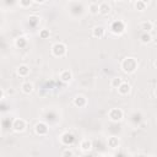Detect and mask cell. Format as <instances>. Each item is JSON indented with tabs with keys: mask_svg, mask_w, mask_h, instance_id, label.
Instances as JSON below:
<instances>
[{
	"mask_svg": "<svg viewBox=\"0 0 157 157\" xmlns=\"http://www.w3.org/2000/svg\"><path fill=\"white\" fill-rule=\"evenodd\" d=\"M88 12L91 15H98L99 13V2L92 1L88 4Z\"/></svg>",
	"mask_w": 157,
	"mask_h": 157,
	"instance_id": "obj_17",
	"label": "cell"
},
{
	"mask_svg": "<svg viewBox=\"0 0 157 157\" xmlns=\"http://www.w3.org/2000/svg\"><path fill=\"white\" fill-rule=\"evenodd\" d=\"M27 44H28V42H27V38H26V37H23V36H21V37H17V38L15 39V45H16L17 48H20V49H22V48H26V47H27Z\"/></svg>",
	"mask_w": 157,
	"mask_h": 157,
	"instance_id": "obj_19",
	"label": "cell"
},
{
	"mask_svg": "<svg viewBox=\"0 0 157 157\" xmlns=\"http://www.w3.org/2000/svg\"><path fill=\"white\" fill-rule=\"evenodd\" d=\"M134 7H135L136 11L144 12V11L146 10V7H147V2L144 1V0H137V1L134 2Z\"/></svg>",
	"mask_w": 157,
	"mask_h": 157,
	"instance_id": "obj_20",
	"label": "cell"
},
{
	"mask_svg": "<svg viewBox=\"0 0 157 157\" xmlns=\"http://www.w3.org/2000/svg\"><path fill=\"white\" fill-rule=\"evenodd\" d=\"M110 10H112V6H110V4H108L107 1H102V2H99V13L101 15H108L109 12H110Z\"/></svg>",
	"mask_w": 157,
	"mask_h": 157,
	"instance_id": "obj_15",
	"label": "cell"
},
{
	"mask_svg": "<svg viewBox=\"0 0 157 157\" xmlns=\"http://www.w3.org/2000/svg\"><path fill=\"white\" fill-rule=\"evenodd\" d=\"M59 78H60L61 82L69 83V82H71V80H72V72H71L70 70H63V71L59 74Z\"/></svg>",
	"mask_w": 157,
	"mask_h": 157,
	"instance_id": "obj_11",
	"label": "cell"
},
{
	"mask_svg": "<svg viewBox=\"0 0 157 157\" xmlns=\"http://www.w3.org/2000/svg\"><path fill=\"white\" fill-rule=\"evenodd\" d=\"M11 128L15 132H23L27 128V123L22 118H16V119H13V121L11 124Z\"/></svg>",
	"mask_w": 157,
	"mask_h": 157,
	"instance_id": "obj_5",
	"label": "cell"
},
{
	"mask_svg": "<svg viewBox=\"0 0 157 157\" xmlns=\"http://www.w3.org/2000/svg\"><path fill=\"white\" fill-rule=\"evenodd\" d=\"M67 53V47L65 43L63 42H56L52 45V54L55 56V58H63L65 56Z\"/></svg>",
	"mask_w": 157,
	"mask_h": 157,
	"instance_id": "obj_2",
	"label": "cell"
},
{
	"mask_svg": "<svg viewBox=\"0 0 157 157\" xmlns=\"http://www.w3.org/2000/svg\"><path fill=\"white\" fill-rule=\"evenodd\" d=\"M153 66L157 69V59H155V61H153Z\"/></svg>",
	"mask_w": 157,
	"mask_h": 157,
	"instance_id": "obj_30",
	"label": "cell"
},
{
	"mask_svg": "<svg viewBox=\"0 0 157 157\" xmlns=\"http://www.w3.org/2000/svg\"><path fill=\"white\" fill-rule=\"evenodd\" d=\"M61 157H74V152H72V150L66 148V150L61 153Z\"/></svg>",
	"mask_w": 157,
	"mask_h": 157,
	"instance_id": "obj_26",
	"label": "cell"
},
{
	"mask_svg": "<svg viewBox=\"0 0 157 157\" xmlns=\"http://www.w3.org/2000/svg\"><path fill=\"white\" fill-rule=\"evenodd\" d=\"M76 137L72 132H69V131H65L64 134H61L60 136V142L64 145V146H72L74 142H75Z\"/></svg>",
	"mask_w": 157,
	"mask_h": 157,
	"instance_id": "obj_6",
	"label": "cell"
},
{
	"mask_svg": "<svg viewBox=\"0 0 157 157\" xmlns=\"http://www.w3.org/2000/svg\"><path fill=\"white\" fill-rule=\"evenodd\" d=\"M156 119H157V113H156Z\"/></svg>",
	"mask_w": 157,
	"mask_h": 157,
	"instance_id": "obj_32",
	"label": "cell"
},
{
	"mask_svg": "<svg viewBox=\"0 0 157 157\" xmlns=\"http://www.w3.org/2000/svg\"><path fill=\"white\" fill-rule=\"evenodd\" d=\"M4 96H5V91H4V88H1L0 90V99H4Z\"/></svg>",
	"mask_w": 157,
	"mask_h": 157,
	"instance_id": "obj_27",
	"label": "cell"
},
{
	"mask_svg": "<svg viewBox=\"0 0 157 157\" xmlns=\"http://www.w3.org/2000/svg\"><path fill=\"white\" fill-rule=\"evenodd\" d=\"M153 40V37L151 36V33H142L141 36H140V42L142 43V44H148V43H151Z\"/></svg>",
	"mask_w": 157,
	"mask_h": 157,
	"instance_id": "obj_21",
	"label": "cell"
},
{
	"mask_svg": "<svg viewBox=\"0 0 157 157\" xmlns=\"http://www.w3.org/2000/svg\"><path fill=\"white\" fill-rule=\"evenodd\" d=\"M38 36L40 39H48L50 37V31L47 29V28H43V29H39L38 32Z\"/></svg>",
	"mask_w": 157,
	"mask_h": 157,
	"instance_id": "obj_24",
	"label": "cell"
},
{
	"mask_svg": "<svg viewBox=\"0 0 157 157\" xmlns=\"http://www.w3.org/2000/svg\"><path fill=\"white\" fill-rule=\"evenodd\" d=\"M44 2H45L44 0H34L33 1V4H44Z\"/></svg>",
	"mask_w": 157,
	"mask_h": 157,
	"instance_id": "obj_28",
	"label": "cell"
},
{
	"mask_svg": "<svg viewBox=\"0 0 157 157\" xmlns=\"http://www.w3.org/2000/svg\"><path fill=\"white\" fill-rule=\"evenodd\" d=\"M107 144H108V147H110V148H118L120 145V140L117 136H110V137H108Z\"/></svg>",
	"mask_w": 157,
	"mask_h": 157,
	"instance_id": "obj_16",
	"label": "cell"
},
{
	"mask_svg": "<svg viewBox=\"0 0 157 157\" xmlns=\"http://www.w3.org/2000/svg\"><path fill=\"white\" fill-rule=\"evenodd\" d=\"M32 4H33L32 0H20V2H18L20 7H22V9H27V7L32 6Z\"/></svg>",
	"mask_w": 157,
	"mask_h": 157,
	"instance_id": "obj_25",
	"label": "cell"
},
{
	"mask_svg": "<svg viewBox=\"0 0 157 157\" xmlns=\"http://www.w3.org/2000/svg\"><path fill=\"white\" fill-rule=\"evenodd\" d=\"M29 66L28 65H26V64H21V65H18L17 66V69H16V72H17V75L20 76V77H27L28 75H29Z\"/></svg>",
	"mask_w": 157,
	"mask_h": 157,
	"instance_id": "obj_10",
	"label": "cell"
},
{
	"mask_svg": "<svg viewBox=\"0 0 157 157\" xmlns=\"http://www.w3.org/2000/svg\"><path fill=\"white\" fill-rule=\"evenodd\" d=\"M123 82H124V80H123L121 77H119V76L113 77V78L110 80V87H113V88H117V90H118Z\"/></svg>",
	"mask_w": 157,
	"mask_h": 157,
	"instance_id": "obj_22",
	"label": "cell"
},
{
	"mask_svg": "<svg viewBox=\"0 0 157 157\" xmlns=\"http://www.w3.org/2000/svg\"><path fill=\"white\" fill-rule=\"evenodd\" d=\"M131 92V85L129 83V82H123L121 85H120V87L118 88V93L120 94V96H128L129 93Z\"/></svg>",
	"mask_w": 157,
	"mask_h": 157,
	"instance_id": "obj_12",
	"label": "cell"
},
{
	"mask_svg": "<svg viewBox=\"0 0 157 157\" xmlns=\"http://www.w3.org/2000/svg\"><path fill=\"white\" fill-rule=\"evenodd\" d=\"M92 147H93V144H92V140H90V139H83L80 142V148L85 153H88L92 150Z\"/></svg>",
	"mask_w": 157,
	"mask_h": 157,
	"instance_id": "obj_9",
	"label": "cell"
},
{
	"mask_svg": "<svg viewBox=\"0 0 157 157\" xmlns=\"http://www.w3.org/2000/svg\"><path fill=\"white\" fill-rule=\"evenodd\" d=\"M72 104H74L76 108H85L86 104H87V99H86L85 96H82V94H77V96L74 98Z\"/></svg>",
	"mask_w": 157,
	"mask_h": 157,
	"instance_id": "obj_8",
	"label": "cell"
},
{
	"mask_svg": "<svg viewBox=\"0 0 157 157\" xmlns=\"http://www.w3.org/2000/svg\"><path fill=\"white\" fill-rule=\"evenodd\" d=\"M39 17L38 16H36V15H31L29 17H28V25L31 26V27H37L38 25H39Z\"/></svg>",
	"mask_w": 157,
	"mask_h": 157,
	"instance_id": "obj_23",
	"label": "cell"
},
{
	"mask_svg": "<svg viewBox=\"0 0 157 157\" xmlns=\"http://www.w3.org/2000/svg\"><path fill=\"white\" fill-rule=\"evenodd\" d=\"M33 90H34V86H33V83L29 82V81H25V82L21 85V91H22L25 94H31V93L33 92Z\"/></svg>",
	"mask_w": 157,
	"mask_h": 157,
	"instance_id": "obj_14",
	"label": "cell"
},
{
	"mask_svg": "<svg viewBox=\"0 0 157 157\" xmlns=\"http://www.w3.org/2000/svg\"><path fill=\"white\" fill-rule=\"evenodd\" d=\"M104 34H105V28L103 26H96V27H93L92 36L94 38H102V37H104Z\"/></svg>",
	"mask_w": 157,
	"mask_h": 157,
	"instance_id": "obj_13",
	"label": "cell"
},
{
	"mask_svg": "<svg viewBox=\"0 0 157 157\" xmlns=\"http://www.w3.org/2000/svg\"><path fill=\"white\" fill-rule=\"evenodd\" d=\"M153 93H155V96H156V98H157V87L155 88V92H153Z\"/></svg>",
	"mask_w": 157,
	"mask_h": 157,
	"instance_id": "obj_31",
	"label": "cell"
},
{
	"mask_svg": "<svg viewBox=\"0 0 157 157\" xmlns=\"http://www.w3.org/2000/svg\"><path fill=\"white\" fill-rule=\"evenodd\" d=\"M110 32L114 33V34H121L124 31H125V22L121 21V20H115L110 23V27H109Z\"/></svg>",
	"mask_w": 157,
	"mask_h": 157,
	"instance_id": "obj_3",
	"label": "cell"
},
{
	"mask_svg": "<svg viewBox=\"0 0 157 157\" xmlns=\"http://www.w3.org/2000/svg\"><path fill=\"white\" fill-rule=\"evenodd\" d=\"M108 118H109V120H112V121H114V123H118V121L123 120V118H124V112H123V109H120V108H112V109L108 112Z\"/></svg>",
	"mask_w": 157,
	"mask_h": 157,
	"instance_id": "obj_4",
	"label": "cell"
},
{
	"mask_svg": "<svg viewBox=\"0 0 157 157\" xmlns=\"http://www.w3.org/2000/svg\"><path fill=\"white\" fill-rule=\"evenodd\" d=\"M120 67L123 70V72L125 74H134L137 67H139V61L136 58H132V56H126L125 59L121 60L120 63Z\"/></svg>",
	"mask_w": 157,
	"mask_h": 157,
	"instance_id": "obj_1",
	"label": "cell"
},
{
	"mask_svg": "<svg viewBox=\"0 0 157 157\" xmlns=\"http://www.w3.org/2000/svg\"><path fill=\"white\" fill-rule=\"evenodd\" d=\"M152 42H153V43H155V44H156V45H157V36H156V37H155V38H153V40H152Z\"/></svg>",
	"mask_w": 157,
	"mask_h": 157,
	"instance_id": "obj_29",
	"label": "cell"
},
{
	"mask_svg": "<svg viewBox=\"0 0 157 157\" xmlns=\"http://www.w3.org/2000/svg\"><path fill=\"white\" fill-rule=\"evenodd\" d=\"M34 132L39 136H45L48 132H49V126L47 123L44 121H38L36 125H34Z\"/></svg>",
	"mask_w": 157,
	"mask_h": 157,
	"instance_id": "obj_7",
	"label": "cell"
},
{
	"mask_svg": "<svg viewBox=\"0 0 157 157\" xmlns=\"http://www.w3.org/2000/svg\"><path fill=\"white\" fill-rule=\"evenodd\" d=\"M140 27H141V29L145 32V33H150L152 29H153V23L151 22V21H142L141 23H140Z\"/></svg>",
	"mask_w": 157,
	"mask_h": 157,
	"instance_id": "obj_18",
	"label": "cell"
}]
</instances>
